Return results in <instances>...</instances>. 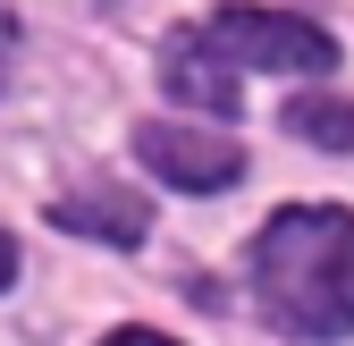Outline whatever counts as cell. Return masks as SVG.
<instances>
[{"label":"cell","instance_id":"7a4b0ae2","mask_svg":"<svg viewBox=\"0 0 354 346\" xmlns=\"http://www.w3.org/2000/svg\"><path fill=\"white\" fill-rule=\"evenodd\" d=\"M203 42L228 68H279V76H304V68H337V42L313 26V17H287V9H219L203 26Z\"/></svg>","mask_w":354,"mask_h":346},{"label":"cell","instance_id":"277c9868","mask_svg":"<svg viewBox=\"0 0 354 346\" xmlns=\"http://www.w3.org/2000/svg\"><path fill=\"white\" fill-rule=\"evenodd\" d=\"M160 84H169L177 102L211 110V118H228V110H236V68L203 42V26H194V34H169V51H160Z\"/></svg>","mask_w":354,"mask_h":346},{"label":"cell","instance_id":"8992f818","mask_svg":"<svg viewBox=\"0 0 354 346\" xmlns=\"http://www.w3.org/2000/svg\"><path fill=\"white\" fill-rule=\"evenodd\" d=\"M287 127L304 144H321V152H354V102L346 93H295L287 102Z\"/></svg>","mask_w":354,"mask_h":346},{"label":"cell","instance_id":"ba28073f","mask_svg":"<svg viewBox=\"0 0 354 346\" xmlns=\"http://www.w3.org/2000/svg\"><path fill=\"white\" fill-rule=\"evenodd\" d=\"M9 279H17V245L0 237V287H9Z\"/></svg>","mask_w":354,"mask_h":346},{"label":"cell","instance_id":"6da1fadb","mask_svg":"<svg viewBox=\"0 0 354 346\" xmlns=\"http://www.w3.org/2000/svg\"><path fill=\"white\" fill-rule=\"evenodd\" d=\"M253 304L287 338H354V211L295 203L253 237Z\"/></svg>","mask_w":354,"mask_h":346},{"label":"cell","instance_id":"52a82bcc","mask_svg":"<svg viewBox=\"0 0 354 346\" xmlns=\"http://www.w3.org/2000/svg\"><path fill=\"white\" fill-rule=\"evenodd\" d=\"M102 346H169L160 329H118V338H102Z\"/></svg>","mask_w":354,"mask_h":346},{"label":"cell","instance_id":"3957f363","mask_svg":"<svg viewBox=\"0 0 354 346\" xmlns=\"http://www.w3.org/2000/svg\"><path fill=\"white\" fill-rule=\"evenodd\" d=\"M136 152L152 178H169L177 194H219L245 178V152L228 136H203V127H136Z\"/></svg>","mask_w":354,"mask_h":346},{"label":"cell","instance_id":"5b68a950","mask_svg":"<svg viewBox=\"0 0 354 346\" xmlns=\"http://www.w3.org/2000/svg\"><path fill=\"white\" fill-rule=\"evenodd\" d=\"M51 220L68 228V237H110V245H144V228H152V211H144V194H59L51 203Z\"/></svg>","mask_w":354,"mask_h":346}]
</instances>
